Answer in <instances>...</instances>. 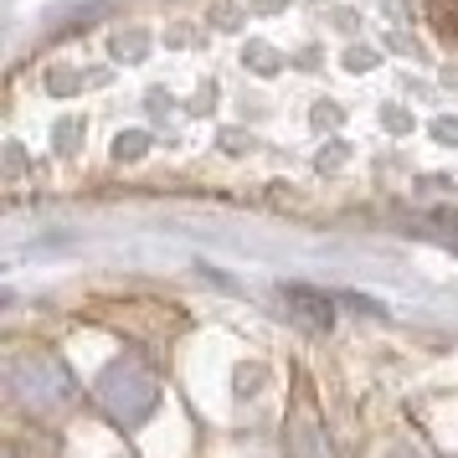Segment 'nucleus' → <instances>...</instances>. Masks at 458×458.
<instances>
[{
    "instance_id": "obj_1",
    "label": "nucleus",
    "mask_w": 458,
    "mask_h": 458,
    "mask_svg": "<svg viewBox=\"0 0 458 458\" xmlns=\"http://www.w3.org/2000/svg\"><path fill=\"white\" fill-rule=\"evenodd\" d=\"M284 310L304 325V330H330L335 325V304H330V293H319V289H304V284H289L284 289Z\"/></svg>"
}]
</instances>
